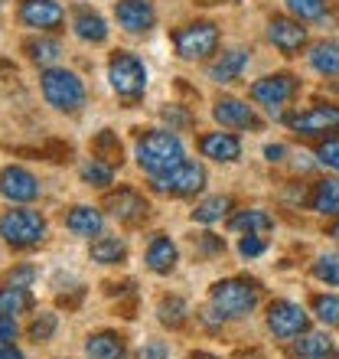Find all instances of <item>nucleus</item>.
I'll list each match as a JSON object with an SVG mask.
<instances>
[{"instance_id": "f257e3e1", "label": "nucleus", "mask_w": 339, "mask_h": 359, "mask_svg": "<svg viewBox=\"0 0 339 359\" xmlns=\"http://www.w3.org/2000/svg\"><path fill=\"white\" fill-rule=\"evenodd\" d=\"M137 163L144 170L157 177V173L173 170L183 163V141L173 131H147L137 137Z\"/></svg>"}, {"instance_id": "f03ea898", "label": "nucleus", "mask_w": 339, "mask_h": 359, "mask_svg": "<svg viewBox=\"0 0 339 359\" xmlns=\"http://www.w3.org/2000/svg\"><path fill=\"white\" fill-rule=\"evenodd\" d=\"M258 281H248V278H226V281H216L212 291H209V304L216 307L219 317H245L258 304Z\"/></svg>"}, {"instance_id": "7ed1b4c3", "label": "nucleus", "mask_w": 339, "mask_h": 359, "mask_svg": "<svg viewBox=\"0 0 339 359\" xmlns=\"http://www.w3.org/2000/svg\"><path fill=\"white\" fill-rule=\"evenodd\" d=\"M39 88H43V98H46L56 111H78L85 104L82 79H78L76 72H69V69H56V66L43 69Z\"/></svg>"}, {"instance_id": "20e7f679", "label": "nucleus", "mask_w": 339, "mask_h": 359, "mask_svg": "<svg viewBox=\"0 0 339 359\" xmlns=\"http://www.w3.org/2000/svg\"><path fill=\"white\" fill-rule=\"evenodd\" d=\"M108 79H111V88L121 95L124 102H137L147 88V69L134 53H114L108 59Z\"/></svg>"}, {"instance_id": "39448f33", "label": "nucleus", "mask_w": 339, "mask_h": 359, "mask_svg": "<svg viewBox=\"0 0 339 359\" xmlns=\"http://www.w3.org/2000/svg\"><path fill=\"white\" fill-rule=\"evenodd\" d=\"M46 236V219L33 209H10L0 216V238L13 248H29Z\"/></svg>"}, {"instance_id": "423d86ee", "label": "nucleus", "mask_w": 339, "mask_h": 359, "mask_svg": "<svg viewBox=\"0 0 339 359\" xmlns=\"http://www.w3.org/2000/svg\"><path fill=\"white\" fill-rule=\"evenodd\" d=\"M151 187L157 193H163V196H193V193H199V189L206 187V170H202V163L183 161L173 170L157 173L151 180Z\"/></svg>"}, {"instance_id": "0eeeda50", "label": "nucleus", "mask_w": 339, "mask_h": 359, "mask_svg": "<svg viewBox=\"0 0 339 359\" xmlns=\"http://www.w3.org/2000/svg\"><path fill=\"white\" fill-rule=\"evenodd\" d=\"M173 43H177V53L183 59H206L219 46V29L209 20H196V23H186L183 29H177Z\"/></svg>"}, {"instance_id": "6e6552de", "label": "nucleus", "mask_w": 339, "mask_h": 359, "mask_svg": "<svg viewBox=\"0 0 339 359\" xmlns=\"http://www.w3.org/2000/svg\"><path fill=\"white\" fill-rule=\"evenodd\" d=\"M307 323H310V317H307V311H303L297 301L281 297V301H274L271 307H268V330H271L277 340H293V337L307 333Z\"/></svg>"}, {"instance_id": "1a4fd4ad", "label": "nucleus", "mask_w": 339, "mask_h": 359, "mask_svg": "<svg viewBox=\"0 0 339 359\" xmlns=\"http://www.w3.org/2000/svg\"><path fill=\"white\" fill-rule=\"evenodd\" d=\"M287 124H291V131L307 134V137H310V134L336 131L339 128V108L336 104H313V108H307V111H300V114H291Z\"/></svg>"}, {"instance_id": "9d476101", "label": "nucleus", "mask_w": 339, "mask_h": 359, "mask_svg": "<svg viewBox=\"0 0 339 359\" xmlns=\"http://www.w3.org/2000/svg\"><path fill=\"white\" fill-rule=\"evenodd\" d=\"M0 196L10 203H33L39 196V180L27 167H4L0 170Z\"/></svg>"}, {"instance_id": "9b49d317", "label": "nucleus", "mask_w": 339, "mask_h": 359, "mask_svg": "<svg viewBox=\"0 0 339 359\" xmlns=\"http://www.w3.org/2000/svg\"><path fill=\"white\" fill-rule=\"evenodd\" d=\"M114 20L127 33H147L157 23V10H153L151 0H118L114 4Z\"/></svg>"}, {"instance_id": "f8f14e48", "label": "nucleus", "mask_w": 339, "mask_h": 359, "mask_svg": "<svg viewBox=\"0 0 339 359\" xmlns=\"http://www.w3.org/2000/svg\"><path fill=\"white\" fill-rule=\"evenodd\" d=\"M293 92H297V82H293V76H287V72L264 76V79H258V82L251 86V98L258 104H264V108H281Z\"/></svg>"}, {"instance_id": "ddd939ff", "label": "nucleus", "mask_w": 339, "mask_h": 359, "mask_svg": "<svg viewBox=\"0 0 339 359\" xmlns=\"http://www.w3.org/2000/svg\"><path fill=\"white\" fill-rule=\"evenodd\" d=\"M20 20L33 29H59L66 10L56 0H20Z\"/></svg>"}, {"instance_id": "4468645a", "label": "nucleus", "mask_w": 339, "mask_h": 359, "mask_svg": "<svg viewBox=\"0 0 339 359\" xmlns=\"http://www.w3.org/2000/svg\"><path fill=\"white\" fill-rule=\"evenodd\" d=\"M268 39L281 49L284 56H293V53H300L303 43H307V27H300V20H291V17H271V23H268Z\"/></svg>"}, {"instance_id": "2eb2a0df", "label": "nucleus", "mask_w": 339, "mask_h": 359, "mask_svg": "<svg viewBox=\"0 0 339 359\" xmlns=\"http://www.w3.org/2000/svg\"><path fill=\"white\" fill-rule=\"evenodd\" d=\"M104 206L111 209V216L118 219V222H127V226H134V222H141L144 216H147V199L141 196V193H134V189H118V193H111V196L104 199Z\"/></svg>"}, {"instance_id": "dca6fc26", "label": "nucleus", "mask_w": 339, "mask_h": 359, "mask_svg": "<svg viewBox=\"0 0 339 359\" xmlns=\"http://www.w3.org/2000/svg\"><path fill=\"white\" fill-rule=\"evenodd\" d=\"M199 151H202V157H209L216 163H232L242 154V141L228 131H212L199 137Z\"/></svg>"}, {"instance_id": "f3484780", "label": "nucleus", "mask_w": 339, "mask_h": 359, "mask_svg": "<svg viewBox=\"0 0 339 359\" xmlns=\"http://www.w3.org/2000/svg\"><path fill=\"white\" fill-rule=\"evenodd\" d=\"M212 114H216V121L222 128H251L254 124L251 104H245L242 98H219Z\"/></svg>"}, {"instance_id": "a211bd4d", "label": "nucleus", "mask_w": 339, "mask_h": 359, "mask_svg": "<svg viewBox=\"0 0 339 359\" xmlns=\"http://www.w3.org/2000/svg\"><path fill=\"white\" fill-rule=\"evenodd\" d=\"M245 66H248L245 49H228V53H222L216 62H209V79L219 82V86H226V82H235Z\"/></svg>"}, {"instance_id": "6ab92c4d", "label": "nucleus", "mask_w": 339, "mask_h": 359, "mask_svg": "<svg viewBox=\"0 0 339 359\" xmlns=\"http://www.w3.org/2000/svg\"><path fill=\"white\" fill-rule=\"evenodd\" d=\"M293 359H326L336 356V346H333L330 333H300V340H293L291 346Z\"/></svg>"}, {"instance_id": "aec40b11", "label": "nucleus", "mask_w": 339, "mask_h": 359, "mask_svg": "<svg viewBox=\"0 0 339 359\" xmlns=\"http://www.w3.org/2000/svg\"><path fill=\"white\" fill-rule=\"evenodd\" d=\"M310 209L320 216H339V177H323L313 183Z\"/></svg>"}, {"instance_id": "412c9836", "label": "nucleus", "mask_w": 339, "mask_h": 359, "mask_svg": "<svg viewBox=\"0 0 339 359\" xmlns=\"http://www.w3.org/2000/svg\"><path fill=\"white\" fill-rule=\"evenodd\" d=\"M72 29H76V36L85 39V43H104L108 39V23H104L95 10L88 7H78L76 17H72Z\"/></svg>"}, {"instance_id": "4be33fe9", "label": "nucleus", "mask_w": 339, "mask_h": 359, "mask_svg": "<svg viewBox=\"0 0 339 359\" xmlns=\"http://www.w3.org/2000/svg\"><path fill=\"white\" fill-rule=\"evenodd\" d=\"M85 353L92 359H124L127 346H124V340L118 333L102 330V333H92V337L85 340Z\"/></svg>"}, {"instance_id": "5701e85b", "label": "nucleus", "mask_w": 339, "mask_h": 359, "mask_svg": "<svg viewBox=\"0 0 339 359\" xmlns=\"http://www.w3.org/2000/svg\"><path fill=\"white\" fill-rule=\"evenodd\" d=\"M177 245L170 242L167 236H153L151 245H147V268L157 274H170L177 268Z\"/></svg>"}, {"instance_id": "b1692460", "label": "nucleus", "mask_w": 339, "mask_h": 359, "mask_svg": "<svg viewBox=\"0 0 339 359\" xmlns=\"http://www.w3.org/2000/svg\"><path fill=\"white\" fill-rule=\"evenodd\" d=\"M66 226H69V232H76V236H98L104 226V219L95 206H72L66 212Z\"/></svg>"}, {"instance_id": "393cba45", "label": "nucleus", "mask_w": 339, "mask_h": 359, "mask_svg": "<svg viewBox=\"0 0 339 359\" xmlns=\"http://www.w3.org/2000/svg\"><path fill=\"white\" fill-rule=\"evenodd\" d=\"M274 226V219L264 212V209H242L228 219V229L232 232H242V236H261Z\"/></svg>"}, {"instance_id": "a878e982", "label": "nucleus", "mask_w": 339, "mask_h": 359, "mask_svg": "<svg viewBox=\"0 0 339 359\" xmlns=\"http://www.w3.org/2000/svg\"><path fill=\"white\" fill-rule=\"evenodd\" d=\"M23 53H27L29 62L49 69L59 56H62V46H59L56 39H49V36H36V39H27V43H23Z\"/></svg>"}, {"instance_id": "bb28decb", "label": "nucleus", "mask_w": 339, "mask_h": 359, "mask_svg": "<svg viewBox=\"0 0 339 359\" xmlns=\"http://www.w3.org/2000/svg\"><path fill=\"white\" fill-rule=\"evenodd\" d=\"M124 255H127V248L118 236H98L92 242V262H98V265H118V262H124Z\"/></svg>"}, {"instance_id": "cd10ccee", "label": "nucleus", "mask_w": 339, "mask_h": 359, "mask_svg": "<svg viewBox=\"0 0 339 359\" xmlns=\"http://www.w3.org/2000/svg\"><path fill=\"white\" fill-rule=\"evenodd\" d=\"M310 66L320 76H339V43H317L310 49Z\"/></svg>"}, {"instance_id": "c85d7f7f", "label": "nucleus", "mask_w": 339, "mask_h": 359, "mask_svg": "<svg viewBox=\"0 0 339 359\" xmlns=\"http://www.w3.org/2000/svg\"><path fill=\"white\" fill-rule=\"evenodd\" d=\"M33 307V294L27 287H10L0 284V313H23Z\"/></svg>"}, {"instance_id": "c756f323", "label": "nucleus", "mask_w": 339, "mask_h": 359, "mask_svg": "<svg viewBox=\"0 0 339 359\" xmlns=\"http://www.w3.org/2000/svg\"><path fill=\"white\" fill-rule=\"evenodd\" d=\"M228 206H232V199H228V196H209V199H202V203L193 209V222H202V226L219 222V219L228 212Z\"/></svg>"}, {"instance_id": "7c9ffc66", "label": "nucleus", "mask_w": 339, "mask_h": 359, "mask_svg": "<svg viewBox=\"0 0 339 359\" xmlns=\"http://www.w3.org/2000/svg\"><path fill=\"white\" fill-rule=\"evenodd\" d=\"M157 313H160V323H167V327H183L186 323V313H189V307H186V301L183 297H160V304H157Z\"/></svg>"}, {"instance_id": "2f4dec72", "label": "nucleus", "mask_w": 339, "mask_h": 359, "mask_svg": "<svg viewBox=\"0 0 339 359\" xmlns=\"http://www.w3.org/2000/svg\"><path fill=\"white\" fill-rule=\"evenodd\" d=\"M92 151H95V157L98 161H104V163H121V141H118V134L114 131H102L98 137L92 141Z\"/></svg>"}, {"instance_id": "473e14b6", "label": "nucleus", "mask_w": 339, "mask_h": 359, "mask_svg": "<svg viewBox=\"0 0 339 359\" xmlns=\"http://www.w3.org/2000/svg\"><path fill=\"white\" fill-rule=\"evenodd\" d=\"M313 313L326 327H339V294H317L313 297Z\"/></svg>"}, {"instance_id": "72a5a7b5", "label": "nucleus", "mask_w": 339, "mask_h": 359, "mask_svg": "<svg viewBox=\"0 0 339 359\" xmlns=\"http://www.w3.org/2000/svg\"><path fill=\"white\" fill-rule=\"evenodd\" d=\"M111 177H114V167L111 163H104V161H98V157L82 167V180L88 183V187H108Z\"/></svg>"}, {"instance_id": "f704fd0d", "label": "nucleus", "mask_w": 339, "mask_h": 359, "mask_svg": "<svg viewBox=\"0 0 339 359\" xmlns=\"http://www.w3.org/2000/svg\"><path fill=\"white\" fill-rule=\"evenodd\" d=\"M287 10L293 13V20H320L326 13V0H287Z\"/></svg>"}, {"instance_id": "c9c22d12", "label": "nucleus", "mask_w": 339, "mask_h": 359, "mask_svg": "<svg viewBox=\"0 0 339 359\" xmlns=\"http://www.w3.org/2000/svg\"><path fill=\"white\" fill-rule=\"evenodd\" d=\"M313 278L326 284H339V252H326L313 262Z\"/></svg>"}, {"instance_id": "e433bc0d", "label": "nucleus", "mask_w": 339, "mask_h": 359, "mask_svg": "<svg viewBox=\"0 0 339 359\" xmlns=\"http://www.w3.org/2000/svg\"><path fill=\"white\" fill-rule=\"evenodd\" d=\"M56 313H39V317H33V323L27 327V337L33 343H46L53 333H56Z\"/></svg>"}, {"instance_id": "4c0bfd02", "label": "nucleus", "mask_w": 339, "mask_h": 359, "mask_svg": "<svg viewBox=\"0 0 339 359\" xmlns=\"http://www.w3.org/2000/svg\"><path fill=\"white\" fill-rule=\"evenodd\" d=\"M317 157H320V163H326L330 170H339V137L323 141L320 147H317Z\"/></svg>"}, {"instance_id": "58836bf2", "label": "nucleus", "mask_w": 339, "mask_h": 359, "mask_svg": "<svg viewBox=\"0 0 339 359\" xmlns=\"http://www.w3.org/2000/svg\"><path fill=\"white\" fill-rule=\"evenodd\" d=\"M33 278H36V268H29V265H20V268H13V271H7L10 287H29Z\"/></svg>"}, {"instance_id": "ea45409f", "label": "nucleus", "mask_w": 339, "mask_h": 359, "mask_svg": "<svg viewBox=\"0 0 339 359\" xmlns=\"http://www.w3.org/2000/svg\"><path fill=\"white\" fill-rule=\"evenodd\" d=\"M238 252H242V258H258L264 252V238L261 236H245L242 242H238Z\"/></svg>"}, {"instance_id": "a19ab883", "label": "nucleus", "mask_w": 339, "mask_h": 359, "mask_svg": "<svg viewBox=\"0 0 339 359\" xmlns=\"http://www.w3.org/2000/svg\"><path fill=\"white\" fill-rule=\"evenodd\" d=\"M17 333H20L17 317H13V313H0V343H13Z\"/></svg>"}, {"instance_id": "79ce46f5", "label": "nucleus", "mask_w": 339, "mask_h": 359, "mask_svg": "<svg viewBox=\"0 0 339 359\" xmlns=\"http://www.w3.org/2000/svg\"><path fill=\"white\" fill-rule=\"evenodd\" d=\"M137 359H167V346H163L160 340H147L137 350Z\"/></svg>"}, {"instance_id": "37998d69", "label": "nucleus", "mask_w": 339, "mask_h": 359, "mask_svg": "<svg viewBox=\"0 0 339 359\" xmlns=\"http://www.w3.org/2000/svg\"><path fill=\"white\" fill-rule=\"evenodd\" d=\"M163 118L170 121V131H173V124H179V128H186V124H189V114H186V111H179L177 104L163 108Z\"/></svg>"}, {"instance_id": "c03bdc74", "label": "nucleus", "mask_w": 339, "mask_h": 359, "mask_svg": "<svg viewBox=\"0 0 339 359\" xmlns=\"http://www.w3.org/2000/svg\"><path fill=\"white\" fill-rule=\"evenodd\" d=\"M0 359H27L13 343H0Z\"/></svg>"}, {"instance_id": "a18cd8bd", "label": "nucleus", "mask_w": 339, "mask_h": 359, "mask_svg": "<svg viewBox=\"0 0 339 359\" xmlns=\"http://www.w3.org/2000/svg\"><path fill=\"white\" fill-rule=\"evenodd\" d=\"M264 154H268V161H281L284 147H281V144H271V147H264Z\"/></svg>"}, {"instance_id": "49530a36", "label": "nucleus", "mask_w": 339, "mask_h": 359, "mask_svg": "<svg viewBox=\"0 0 339 359\" xmlns=\"http://www.w3.org/2000/svg\"><path fill=\"white\" fill-rule=\"evenodd\" d=\"M186 359H219V356H212V353H189Z\"/></svg>"}, {"instance_id": "de8ad7c7", "label": "nucleus", "mask_w": 339, "mask_h": 359, "mask_svg": "<svg viewBox=\"0 0 339 359\" xmlns=\"http://www.w3.org/2000/svg\"><path fill=\"white\" fill-rule=\"evenodd\" d=\"M13 69V62H7V59H0V72H10Z\"/></svg>"}, {"instance_id": "09e8293b", "label": "nucleus", "mask_w": 339, "mask_h": 359, "mask_svg": "<svg viewBox=\"0 0 339 359\" xmlns=\"http://www.w3.org/2000/svg\"><path fill=\"white\" fill-rule=\"evenodd\" d=\"M330 236H333V238H339V219H336V222H333V226H330Z\"/></svg>"}]
</instances>
